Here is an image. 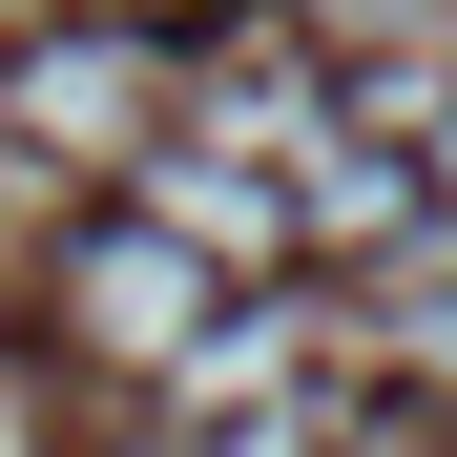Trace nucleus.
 Wrapping results in <instances>:
<instances>
[{
  "label": "nucleus",
  "mask_w": 457,
  "mask_h": 457,
  "mask_svg": "<svg viewBox=\"0 0 457 457\" xmlns=\"http://www.w3.org/2000/svg\"><path fill=\"white\" fill-rule=\"evenodd\" d=\"M167 104H187L167 21H104V0H62V21L0 62V167H21V187H125L145 145H167Z\"/></svg>",
  "instance_id": "obj_1"
},
{
  "label": "nucleus",
  "mask_w": 457,
  "mask_h": 457,
  "mask_svg": "<svg viewBox=\"0 0 457 457\" xmlns=\"http://www.w3.org/2000/svg\"><path fill=\"white\" fill-rule=\"evenodd\" d=\"M42 312H62V353H84V374H125V395H145V374H167V353H187L208 312H228V270H208V250H187V228L145 208V187H125L104 228H62Z\"/></svg>",
  "instance_id": "obj_2"
},
{
  "label": "nucleus",
  "mask_w": 457,
  "mask_h": 457,
  "mask_svg": "<svg viewBox=\"0 0 457 457\" xmlns=\"http://www.w3.org/2000/svg\"><path fill=\"white\" fill-rule=\"evenodd\" d=\"M270 395H333V312L312 291H228V312L145 374V416H270Z\"/></svg>",
  "instance_id": "obj_3"
},
{
  "label": "nucleus",
  "mask_w": 457,
  "mask_h": 457,
  "mask_svg": "<svg viewBox=\"0 0 457 457\" xmlns=\"http://www.w3.org/2000/svg\"><path fill=\"white\" fill-rule=\"evenodd\" d=\"M125 187L167 208L208 270H270V250H291V167H250V145H208V125H167V145H145Z\"/></svg>",
  "instance_id": "obj_4"
}]
</instances>
